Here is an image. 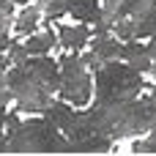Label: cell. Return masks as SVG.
I'll list each match as a JSON object with an SVG mask.
<instances>
[{
  "mask_svg": "<svg viewBox=\"0 0 156 156\" xmlns=\"http://www.w3.org/2000/svg\"><path fill=\"white\" fill-rule=\"evenodd\" d=\"M5 77L16 99V110L27 115H44L55 104V93H60V60H52L47 55H33L30 60L11 66Z\"/></svg>",
  "mask_w": 156,
  "mask_h": 156,
  "instance_id": "cell-1",
  "label": "cell"
},
{
  "mask_svg": "<svg viewBox=\"0 0 156 156\" xmlns=\"http://www.w3.org/2000/svg\"><path fill=\"white\" fill-rule=\"evenodd\" d=\"M8 154H66V134L44 121H19L16 112H8L5 123Z\"/></svg>",
  "mask_w": 156,
  "mask_h": 156,
  "instance_id": "cell-2",
  "label": "cell"
},
{
  "mask_svg": "<svg viewBox=\"0 0 156 156\" xmlns=\"http://www.w3.org/2000/svg\"><path fill=\"white\" fill-rule=\"evenodd\" d=\"M143 88H145L143 71L132 69L126 60L123 63L110 60L101 69H96V77H93L96 104H121V101L140 99Z\"/></svg>",
  "mask_w": 156,
  "mask_h": 156,
  "instance_id": "cell-3",
  "label": "cell"
},
{
  "mask_svg": "<svg viewBox=\"0 0 156 156\" xmlns=\"http://www.w3.org/2000/svg\"><path fill=\"white\" fill-rule=\"evenodd\" d=\"M93 96V77L90 66L82 60V55L71 52L60 58V99L71 107H85Z\"/></svg>",
  "mask_w": 156,
  "mask_h": 156,
  "instance_id": "cell-4",
  "label": "cell"
},
{
  "mask_svg": "<svg viewBox=\"0 0 156 156\" xmlns=\"http://www.w3.org/2000/svg\"><path fill=\"white\" fill-rule=\"evenodd\" d=\"M121 49H123V44H121V38H118L115 33H101V36H93V38H90V49L82 55V60L96 71V69H101L104 63L118 60V58H121Z\"/></svg>",
  "mask_w": 156,
  "mask_h": 156,
  "instance_id": "cell-5",
  "label": "cell"
},
{
  "mask_svg": "<svg viewBox=\"0 0 156 156\" xmlns=\"http://www.w3.org/2000/svg\"><path fill=\"white\" fill-rule=\"evenodd\" d=\"M58 38H60V47L69 49V52H80L85 44H90L93 38V30L80 22V25H58Z\"/></svg>",
  "mask_w": 156,
  "mask_h": 156,
  "instance_id": "cell-6",
  "label": "cell"
},
{
  "mask_svg": "<svg viewBox=\"0 0 156 156\" xmlns=\"http://www.w3.org/2000/svg\"><path fill=\"white\" fill-rule=\"evenodd\" d=\"M66 3V14H71L74 19L85 22V25H96L101 19V3L99 0H63Z\"/></svg>",
  "mask_w": 156,
  "mask_h": 156,
  "instance_id": "cell-7",
  "label": "cell"
},
{
  "mask_svg": "<svg viewBox=\"0 0 156 156\" xmlns=\"http://www.w3.org/2000/svg\"><path fill=\"white\" fill-rule=\"evenodd\" d=\"M121 60H126L132 69L137 71H151V52H148V44H140V41H126L123 49H121Z\"/></svg>",
  "mask_w": 156,
  "mask_h": 156,
  "instance_id": "cell-8",
  "label": "cell"
},
{
  "mask_svg": "<svg viewBox=\"0 0 156 156\" xmlns=\"http://www.w3.org/2000/svg\"><path fill=\"white\" fill-rule=\"evenodd\" d=\"M41 14H44V8H41L38 3L25 5V8L19 11V16L14 19V33H16V36H30V33H36Z\"/></svg>",
  "mask_w": 156,
  "mask_h": 156,
  "instance_id": "cell-9",
  "label": "cell"
},
{
  "mask_svg": "<svg viewBox=\"0 0 156 156\" xmlns=\"http://www.w3.org/2000/svg\"><path fill=\"white\" fill-rule=\"evenodd\" d=\"M55 44H58L55 33L52 30H41V33H30V38L25 41V49H27V55H47Z\"/></svg>",
  "mask_w": 156,
  "mask_h": 156,
  "instance_id": "cell-10",
  "label": "cell"
},
{
  "mask_svg": "<svg viewBox=\"0 0 156 156\" xmlns=\"http://www.w3.org/2000/svg\"><path fill=\"white\" fill-rule=\"evenodd\" d=\"M14 27V0H0V33H11Z\"/></svg>",
  "mask_w": 156,
  "mask_h": 156,
  "instance_id": "cell-11",
  "label": "cell"
},
{
  "mask_svg": "<svg viewBox=\"0 0 156 156\" xmlns=\"http://www.w3.org/2000/svg\"><path fill=\"white\" fill-rule=\"evenodd\" d=\"M132 151H134V154H156V129L148 132L145 140H137V143L132 145Z\"/></svg>",
  "mask_w": 156,
  "mask_h": 156,
  "instance_id": "cell-12",
  "label": "cell"
},
{
  "mask_svg": "<svg viewBox=\"0 0 156 156\" xmlns=\"http://www.w3.org/2000/svg\"><path fill=\"white\" fill-rule=\"evenodd\" d=\"M0 154H8V137H5V132H0Z\"/></svg>",
  "mask_w": 156,
  "mask_h": 156,
  "instance_id": "cell-13",
  "label": "cell"
},
{
  "mask_svg": "<svg viewBox=\"0 0 156 156\" xmlns=\"http://www.w3.org/2000/svg\"><path fill=\"white\" fill-rule=\"evenodd\" d=\"M14 3H27V0H14Z\"/></svg>",
  "mask_w": 156,
  "mask_h": 156,
  "instance_id": "cell-14",
  "label": "cell"
}]
</instances>
